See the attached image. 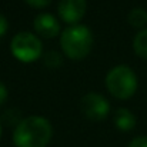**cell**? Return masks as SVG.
Returning <instances> with one entry per match:
<instances>
[{
	"mask_svg": "<svg viewBox=\"0 0 147 147\" xmlns=\"http://www.w3.org/2000/svg\"><path fill=\"white\" fill-rule=\"evenodd\" d=\"M53 127L47 119L42 116L24 117L13 131L16 147H46L51 140Z\"/></svg>",
	"mask_w": 147,
	"mask_h": 147,
	"instance_id": "1",
	"label": "cell"
},
{
	"mask_svg": "<svg viewBox=\"0 0 147 147\" xmlns=\"http://www.w3.org/2000/svg\"><path fill=\"white\" fill-rule=\"evenodd\" d=\"M93 46V33L84 24L67 26L60 34V47L71 60L84 59Z\"/></svg>",
	"mask_w": 147,
	"mask_h": 147,
	"instance_id": "2",
	"label": "cell"
},
{
	"mask_svg": "<svg viewBox=\"0 0 147 147\" xmlns=\"http://www.w3.org/2000/svg\"><path fill=\"white\" fill-rule=\"evenodd\" d=\"M106 87L113 97L127 100L137 90V76L129 66H116L106 76Z\"/></svg>",
	"mask_w": 147,
	"mask_h": 147,
	"instance_id": "3",
	"label": "cell"
},
{
	"mask_svg": "<svg viewBox=\"0 0 147 147\" xmlns=\"http://www.w3.org/2000/svg\"><path fill=\"white\" fill-rule=\"evenodd\" d=\"M11 54L22 63H32L42 56L43 45L36 34L30 32L17 33L10 43Z\"/></svg>",
	"mask_w": 147,
	"mask_h": 147,
	"instance_id": "4",
	"label": "cell"
},
{
	"mask_svg": "<svg viewBox=\"0 0 147 147\" xmlns=\"http://www.w3.org/2000/svg\"><path fill=\"white\" fill-rule=\"evenodd\" d=\"M80 110L86 116V119L93 120V121H101L109 116L110 103L100 93L92 92V93H87L82 97Z\"/></svg>",
	"mask_w": 147,
	"mask_h": 147,
	"instance_id": "5",
	"label": "cell"
},
{
	"mask_svg": "<svg viewBox=\"0 0 147 147\" xmlns=\"http://www.w3.org/2000/svg\"><path fill=\"white\" fill-rule=\"evenodd\" d=\"M86 9H87L86 0H60L57 6V13L64 23L73 26L79 24V22L84 17Z\"/></svg>",
	"mask_w": 147,
	"mask_h": 147,
	"instance_id": "6",
	"label": "cell"
},
{
	"mask_svg": "<svg viewBox=\"0 0 147 147\" xmlns=\"http://www.w3.org/2000/svg\"><path fill=\"white\" fill-rule=\"evenodd\" d=\"M33 27L36 30V33L42 37L46 39H53L60 33V23L59 20L50 14V13H40L34 17L33 22Z\"/></svg>",
	"mask_w": 147,
	"mask_h": 147,
	"instance_id": "7",
	"label": "cell"
},
{
	"mask_svg": "<svg viewBox=\"0 0 147 147\" xmlns=\"http://www.w3.org/2000/svg\"><path fill=\"white\" fill-rule=\"evenodd\" d=\"M113 121H114L116 127L120 131H131L136 127V117H134V114L130 110L124 109V107H120V109L116 110Z\"/></svg>",
	"mask_w": 147,
	"mask_h": 147,
	"instance_id": "8",
	"label": "cell"
},
{
	"mask_svg": "<svg viewBox=\"0 0 147 147\" xmlns=\"http://www.w3.org/2000/svg\"><path fill=\"white\" fill-rule=\"evenodd\" d=\"M133 49L140 59L147 60V29L140 30L136 34L134 42H133Z\"/></svg>",
	"mask_w": 147,
	"mask_h": 147,
	"instance_id": "9",
	"label": "cell"
},
{
	"mask_svg": "<svg viewBox=\"0 0 147 147\" xmlns=\"http://www.w3.org/2000/svg\"><path fill=\"white\" fill-rule=\"evenodd\" d=\"M127 20H129V23L133 27L142 29V27H144L147 24V11L144 9H133L129 13Z\"/></svg>",
	"mask_w": 147,
	"mask_h": 147,
	"instance_id": "10",
	"label": "cell"
},
{
	"mask_svg": "<svg viewBox=\"0 0 147 147\" xmlns=\"http://www.w3.org/2000/svg\"><path fill=\"white\" fill-rule=\"evenodd\" d=\"M43 59H45V64H46L47 67H51V69H56V67L61 66V63H63L61 54H60L59 51H56V50L47 51Z\"/></svg>",
	"mask_w": 147,
	"mask_h": 147,
	"instance_id": "11",
	"label": "cell"
},
{
	"mask_svg": "<svg viewBox=\"0 0 147 147\" xmlns=\"http://www.w3.org/2000/svg\"><path fill=\"white\" fill-rule=\"evenodd\" d=\"M1 120H3L6 124H9V126H11V124H16V126H17L23 119H20V113H19V110H16V109H10V110H7V111L3 114Z\"/></svg>",
	"mask_w": 147,
	"mask_h": 147,
	"instance_id": "12",
	"label": "cell"
},
{
	"mask_svg": "<svg viewBox=\"0 0 147 147\" xmlns=\"http://www.w3.org/2000/svg\"><path fill=\"white\" fill-rule=\"evenodd\" d=\"M29 6L34 7V9H43V7H47L51 0H24Z\"/></svg>",
	"mask_w": 147,
	"mask_h": 147,
	"instance_id": "13",
	"label": "cell"
},
{
	"mask_svg": "<svg viewBox=\"0 0 147 147\" xmlns=\"http://www.w3.org/2000/svg\"><path fill=\"white\" fill-rule=\"evenodd\" d=\"M129 147H147V137L146 136H139L130 142Z\"/></svg>",
	"mask_w": 147,
	"mask_h": 147,
	"instance_id": "14",
	"label": "cell"
},
{
	"mask_svg": "<svg viewBox=\"0 0 147 147\" xmlns=\"http://www.w3.org/2000/svg\"><path fill=\"white\" fill-rule=\"evenodd\" d=\"M7 29H9V23H7V19H6V17H4L3 14H0V37H3V36L6 34Z\"/></svg>",
	"mask_w": 147,
	"mask_h": 147,
	"instance_id": "15",
	"label": "cell"
},
{
	"mask_svg": "<svg viewBox=\"0 0 147 147\" xmlns=\"http://www.w3.org/2000/svg\"><path fill=\"white\" fill-rule=\"evenodd\" d=\"M7 89H6V86L0 82V106L1 104H4L6 103V100H7Z\"/></svg>",
	"mask_w": 147,
	"mask_h": 147,
	"instance_id": "16",
	"label": "cell"
},
{
	"mask_svg": "<svg viewBox=\"0 0 147 147\" xmlns=\"http://www.w3.org/2000/svg\"><path fill=\"white\" fill-rule=\"evenodd\" d=\"M0 137H1V123H0Z\"/></svg>",
	"mask_w": 147,
	"mask_h": 147,
	"instance_id": "17",
	"label": "cell"
}]
</instances>
